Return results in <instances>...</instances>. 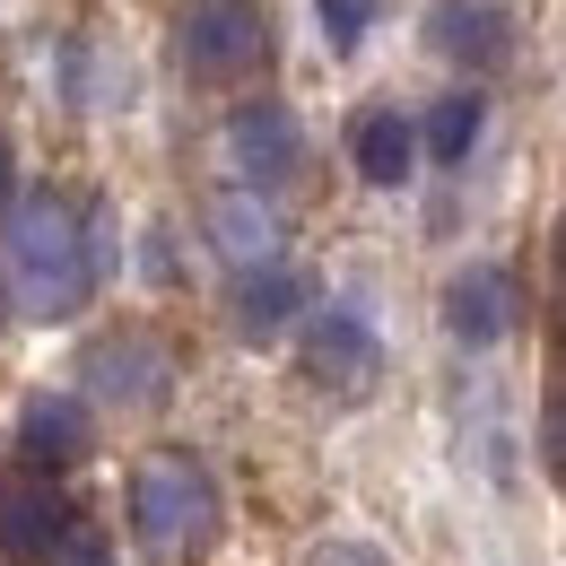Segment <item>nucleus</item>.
Segmentation results:
<instances>
[{"label":"nucleus","instance_id":"obj_1","mask_svg":"<svg viewBox=\"0 0 566 566\" xmlns=\"http://www.w3.org/2000/svg\"><path fill=\"white\" fill-rule=\"evenodd\" d=\"M105 271V253L87 244V227H78L71 201H53V192H35L27 210H9V287H18V305L27 314H71L78 296L96 287Z\"/></svg>","mask_w":566,"mask_h":566},{"label":"nucleus","instance_id":"obj_2","mask_svg":"<svg viewBox=\"0 0 566 566\" xmlns=\"http://www.w3.org/2000/svg\"><path fill=\"white\" fill-rule=\"evenodd\" d=\"M132 532H140L157 558H201L218 532V489L192 453H157L140 480H132Z\"/></svg>","mask_w":566,"mask_h":566},{"label":"nucleus","instance_id":"obj_3","mask_svg":"<svg viewBox=\"0 0 566 566\" xmlns=\"http://www.w3.org/2000/svg\"><path fill=\"white\" fill-rule=\"evenodd\" d=\"M262 53H271V18L253 0H201L184 18V62L201 78H235V71H253Z\"/></svg>","mask_w":566,"mask_h":566},{"label":"nucleus","instance_id":"obj_4","mask_svg":"<svg viewBox=\"0 0 566 566\" xmlns=\"http://www.w3.org/2000/svg\"><path fill=\"white\" fill-rule=\"evenodd\" d=\"M71 549V505L53 480H0V558L9 566H44Z\"/></svg>","mask_w":566,"mask_h":566},{"label":"nucleus","instance_id":"obj_5","mask_svg":"<svg viewBox=\"0 0 566 566\" xmlns=\"http://www.w3.org/2000/svg\"><path fill=\"white\" fill-rule=\"evenodd\" d=\"M227 148H235V175H253V184H287L305 166V132H296L287 105H235Z\"/></svg>","mask_w":566,"mask_h":566},{"label":"nucleus","instance_id":"obj_6","mask_svg":"<svg viewBox=\"0 0 566 566\" xmlns=\"http://www.w3.org/2000/svg\"><path fill=\"white\" fill-rule=\"evenodd\" d=\"M505 35H514V18H505L496 0H436V9H427V44H436L444 62L496 71V62H505Z\"/></svg>","mask_w":566,"mask_h":566},{"label":"nucleus","instance_id":"obj_7","mask_svg":"<svg viewBox=\"0 0 566 566\" xmlns=\"http://www.w3.org/2000/svg\"><path fill=\"white\" fill-rule=\"evenodd\" d=\"M18 453L35 462V471H62L87 453V410L62 401V392H44V401H27V419H18Z\"/></svg>","mask_w":566,"mask_h":566},{"label":"nucleus","instance_id":"obj_8","mask_svg":"<svg viewBox=\"0 0 566 566\" xmlns=\"http://www.w3.org/2000/svg\"><path fill=\"white\" fill-rule=\"evenodd\" d=\"M349 148H357V175L392 192V184H410V157H419V132H410V123H401V114L384 105V114H366V123H357V140H349Z\"/></svg>","mask_w":566,"mask_h":566},{"label":"nucleus","instance_id":"obj_9","mask_svg":"<svg viewBox=\"0 0 566 566\" xmlns=\"http://www.w3.org/2000/svg\"><path fill=\"white\" fill-rule=\"evenodd\" d=\"M505 305H514L505 271H462V280L444 287V323H453L462 340H496V332H505Z\"/></svg>","mask_w":566,"mask_h":566},{"label":"nucleus","instance_id":"obj_10","mask_svg":"<svg viewBox=\"0 0 566 566\" xmlns=\"http://www.w3.org/2000/svg\"><path fill=\"white\" fill-rule=\"evenodd\" d=\"M87 384H96L105 401H148V392L166 384V357L148 349V340H105V349L87 357Z\"/></svg>","mask_w":566,"mask_h":566},{"label":"nucleus","instance_id":"obj_11","mask_svg":"<svg viewBox=\"0 0 566 566\" xmlns=\"http://www.w3.org/2000/svg\"><path fill=\"white\" fill-rule=\"evenodd\" d=\"M314 366H323V375H366V366H375V340H366V323H357L349 305H332V314L314 323Z\"/></svg>","mask_w":566,"mask_h":566},{"label":"nucleus","instance_id":"obj_12","mask_svg":"<svg viewBox=\"0 0 566 566\" xmlns=\"http://www.w3.org/2000/svg\"><path fill=\"white\" fill-rule=\"evenodd\" d=\"M296 305H305V287L287 280V271H244V287H235V314H244V332H280Z\"/></svg>","mask_w":566,"mask_h":566},{"label":"nucleus","instance_id":"obj_13","mask_svg":"<svg viewBox=\"0 0 566 566\" xmlns=\"http://www.w3.org/2000/svg\"><path fill=\"white\" fill-rule=\"evenodd\" d=\"M480 123H489V114H480V96H444V105L427 114V148H436V157L453 166V157H471V140H480Z\"/></svg>","mask_w":566,"mask_h":566},{"label":"nucleus","instance_id":"obj_14","mask_svg":"<svg viewBox=\"0 0 566 566\" xmlns=\"http://www.w3.org/2000/svg\"><path fill=\"white\" fill-rule=\"evenodd\" d=\"M218 235H227V253H271V218L253 210V201H218Z\"/></svg>","mask_w":566,"mask_h":566},{"label":"nucleus","instance_id":"obj_15","mask_svg":"<svg viewBox=\"0 0 566 566\" xmlns=\"http://www.w3.org/2000/svg\"><path fill=\"white\" fill-rule=\"evenodd\" d=\"M314 9H323V35H332V44H340V53H349L357 35H366V27H375V0H314Z\"/></svg>","mask_w":566,"mask_h":566},{"label":"nucleus","instance_id":"obj_16","mask_svg":"<svg viewBox=\"0 0 566 566\" xmlns=\"http://www.w3.org/2000/svg\"><path fill=\"white\" fill-rule=\"evenodd\" d=\"M314 566H384V558H375V549H357V541H340V549H323Z\"/></svg>","mask_w":566,"mask_h":566},{"label":"nucleus","instance_id":"obj_17","mask_svg":"<svg viewBox=\"0 0 566 566\" xmlns=\"http://www.w3.org/2000/svg\"><path fill=\"white\" fill-rule=\"evenodd\" d=\"M549 462L566 471V392H558V410H549Z\"/></svg>","mask_w":566,"mask_h":566},{"label":"nucleus","instance_id":"obj_18","mask_svg":"<svg viewBox=\"0 0 566 566\" xmlns=\"http://www.w3.org/2000/svg\"><path fill=\"white\" fill-rule=\"evenodd\" d=\"M0 210H9V140H0Z\"/></svg>","mask_w":566,"mask_h":566},{"label":"nucleus","instance_id":"obj_19","mask_svg":"<svg viewBox=\"0 0 566 566\" xmlns=\"http://www.w3.org/2000/svg\"><path fill=\"white\" fill-rule=\"evenodd\" d=\"M71 566H114V558H105V549H78V558Z\"/></svg>","mask_w":566,"mask_h":566}]
</instances>
